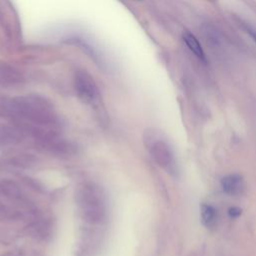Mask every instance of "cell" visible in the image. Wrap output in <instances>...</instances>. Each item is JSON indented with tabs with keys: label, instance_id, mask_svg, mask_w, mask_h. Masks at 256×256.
Wrapping results in <instances>:
<instances>
[{
	"label": "cell",
	"instance_id": "cell-5",
	"mask_svg": "<svg viewBox=\"0 0 256 256\" xmlns=\"http://www.w3.org/2000/svg\"><path fill=\"white\" fill-rule=\"evenodd\" d=\"M200 219L207 229L214 228L217 222V210L210 204L202 203L200 206Z\"/></svg>",
	"mask_w": 256,
	"mask_h": 256
},
{
	"label": "cell",
	"instance_id": "cell-10",
	"mask_svg": "<svg viewBox=\"0 0 256 256\" xmlns=\"http://www.w3.org/2000/svg\"><path fill=\"white\" fill-rule=\"evenodd\" d=\"M209 1H213V0H209Z\"/></svg>",
	"mask_w": 256,
	"mask_h": 256
},
{
	"label": "cell",
	"instance_id": "cell-7",
	"mask_svg": "<svg viewBox=\"0 0 256 256\" xmlns=\"http://www.w3.org/2000/svg\"><path fill=\"white\" fill-rule=\"evenodd\" d=\"M12 74V71L8 69V67L0 64V81H7L10 78V75Z\"/></svg>",
	"mask_w": 256,
	"mask_h": 256
},
{
	"label": "cell",
	"instance_id": "cell-3",
	"mask_svg": "<svg viewBox=\"0 0 256 256\" xmlns=\"http://www.w3.org/2000/svg\"><path fill=\"white\" fill-rule=\"evenodd\" d=\"M76 90L79 97L86 103L96 104L99 99L98 89L93 81L87 74L80 73L76 77Z\"/></svg>",
	"mask_w": 256,
	"mask_h": 256
},
{
	"label": "cell",
	"instance_id": "cell-4",
	"mask_svg": "<svg viewBox=\"0 0 256 256\" xmlns=\"http://www.w3.org/2000/svg\"><path fill=\"white\" fill-rule=\"evenodd\" d=\"M220 184L222 190L232 196L241 195L245 190L244 179L239 174H229L224 176L221 179Z\"/></svg>",
	"mask_w": 256,
	"mask_h": 256
},
{
	"label": "cell",
	"instance_id": "cell-9",
	"mask_svg": "<svg viewBox=\"0 0 256 256\" xmlns=\"http://www.w3.org/2000/svg\"><path fill=\"white\" fill-rule=\"evenodd\" d=\"M246 31H247V33H249V35L252 37V39H253L254 42L256 43V31L253 30V29H251L250 27H246Z\"/></svg>",
	"mask_w": 256,
	"mask_h": 256
},
{
	"label": "cell",
	"instance_id": "cell-2",
	"mask_svg": "<svg viewBox=\"0 0 256 256\" xmlns=\"http://www.w3.org/2000/svg\"><path fill=\"white\" fill-rule=\"evenodd\" d=\"M148 149L152 158L160 167L169 172L175 171L174 154L165 140L152 138V140H149Z\"/></svg>",
	"mask_w": 256,
	"mask_h": 256
},
{
	"label": "cell",
	"instance_id": "cell-1",
	"mask_svg": "<svg viewBox=\"0 0 256 256\" xmlns=\"http://www.w3.org/2000/svg\"><path fill=\"white\" fill-rule=\"evenodd\" d=\"M76 203L82 218L90 224H100L106 219L107 205L103 192L94 183L85 182L76 188Z\"/></svg>",
	"mask_w": 256,
	"mask_h": 256
},
{
	"label": "cell",
	"instance_id": "cell-8",
	"mask_svg": "<svg viewBox=\"0 0 256 256\" xmlns=\"http://www.w3.org/2000/svg\"><path fill=\"white\" fill-rule=\"evenodd\" d=\"M228 213L231 217H238L240 214H241V210L237 207H231L229 210H228Z\"/></svg>",
	"mask_w": 256,
	"mask_h": 256
},
{
	"label": "cell",
	"instance_id": "cell-6",
	"mask_svg": "<svg viewBox=\"0 0 256 256\" xmlns=\"http://www.w3.org/2000/svg\"><path fill=\"white\" fill-rule=\"evenodd\" d=\"M182 38H183V41L185 42L186 46L189 48V50L198 58L200 59L201 61H206V58H205V53L202 49V46L201 44L199 43L198 39L195 37L194 34H192L191 32L189 31H184L183 34H182Z\"/></svg>",
	"mask_w": 256,
	"mask_h": 256
}]
</instances>
